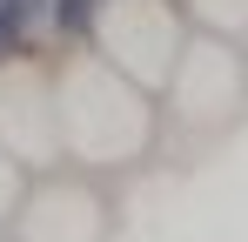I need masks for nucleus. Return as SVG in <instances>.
Returning a JSON list of instances; mask_svg holds the SVG:
<instances>
[{"label":"nucleus","mask_w":248,"mask_h":242,"mask_svg":"<svg viewBox=\"0 0 248 242\" xmlns=\"http://www.w3.org/2000/svg\"><path fill=\"white\" fill-rule=\"evenodd\" d=\"M54 101H61V155L108 182L155 161L168 135L161 94L121 74L94 40H67L54 54Z\"/></svg>","instance_id":"nucleus-1"},{"label":"nucleus","mask_w":248,"mask_h":242,"mask_svg":"<svg viewBox=\"0 0 248 242\" xmlns=\"http://www.w3.org/2000/svg\"><path fill=\"white\" fill-rule=\"evenodd\" d=\"M161 115L188 141H221L228 128H242L248 121V40L195 27L161 87Z\"/></svg>","instance_id":"nucleus-2"},{"label":"nucleus","mask_w":248,"mask_h":242,"mask_svg":"<svg viewBox=\"0 0 248 242\" xmlns=\"http://www.w3.org/2000/svg\"><path fill=\"white\" fill-rule=\"evenodd\" d=\"M0 148L27 161L34 175L61 155V101H54V54L0 47Z\"/></svg>","instance_id":"nucleus-5"},{"label":"nucleus","mask_w":248,"mask_h":242,"mask_svg":"<svg viewBox=\"0 0 248 242\" xmlns=\"http://www.w3.org/2000/svg\"><path fill=\"white\" fill-rule=\"evenodd\" d=\"M27 182H34V168L14 155V148H0V229L14 222V208H20V195H27Z\"/></svg>","instance_id":"nucleus-7"},{"label":"nucleus","mask_w":248,"mask_h":242,"mask_svg":"<svg viewBox=\"0 0 248 242\" xmlns=\"http://www.w3.org/2000/svg\"><path fill=\"white\" fill-rule=\"evenodd\" d=\"M7 229L20 242H114V189H108V175L54 161L27 182Z\"/></svg>","instance_id":"nucleus-4"},{"label":"nucleus","mask_w":248,"mask_h":242,"mask_svg":"<svg viewBox=\"0 0 248 242\" xmlns=\"http://www.w3.org/2000/svg\"><path fill=\"white\" fill-rule=\"evenodd\" d=\"M195 27H215V34H235L248 40V0H181Z\"/></svg>","instance_id":"nucleus-6"},{"label":"nucleus","mask_w":248,"mask_h":242,"mask_svg":"<svg viewBox=\"0 0 248 242\" xmlns=\"http://www.w3.org/2000/svg\"><path fill=\"white\" fill-rule=\"evenodd\" d=\"M0 242H20V236H14V229H0Z\"/></svg>","instance_id":"nucleus-8"},{"label":"nucleus","mask_w":248,"mask_h":242,"mask_svg":"<svg viewBox=\"0 0 248 242\" xmlns=\"http://www.w3.org/2000/svg\"><path fill=\"white\" fill-rule=\"evenodd\" d=\"M188 34H195V20L181 0H94V14H87V40L155 94L168 87Z\"/></svg>","instance_id":"nucleus-3"}]
</instances>
